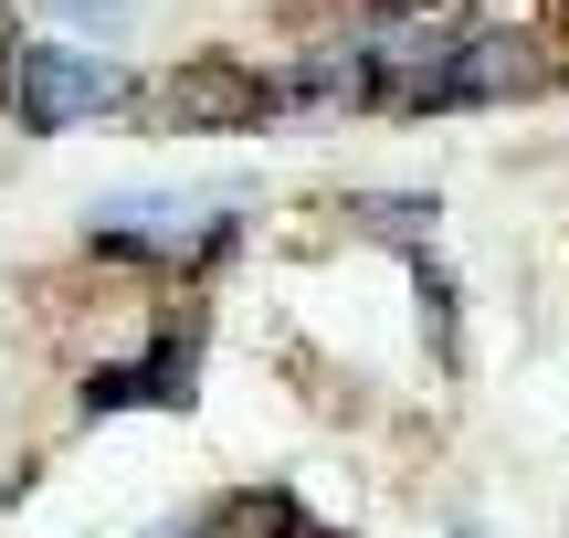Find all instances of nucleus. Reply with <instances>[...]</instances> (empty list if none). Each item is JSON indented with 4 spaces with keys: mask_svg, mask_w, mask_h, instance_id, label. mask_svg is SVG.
I'll return each instance as SVG.
<instances>
[{
    "mask_svg": "<svg viewBox=\"0 0 569 538\" xmlns=\"http://www.w3.org/2000/svg\"><path fill=\"white\" fill-rule=\"evenodd\" d=\"M117 96H127V74L96 63V53H74V42H21L11 53V106H21V127H42V138L106 117Z\"/></svg>",
    "mask_w": 569,
    "mask_h": 538,
    "instance_id": "nucleus-1",
    "label": "nucleus"
},
{
    "mask_svg": "<svg viewBox=\"0 0 569 538\" xmlns=\"http://www.w3.org/2000/svg\"><path fill=\"white\" fill-rule=\"evenodd\" d=\"M232 232L222 201H106L96 211V243L106 253H138V265H190Z\"/></svg>",
    "mask_w": 569,
    "mask_h": 538,
    "instance_id": "nucleus-2",
    "label": "nucleus"
},
{
    "mask_svg": "<svg viewBox=\"0 0 569 538\" xmlns=\"http://www.w3.org/2000/svg\"><path fill=\"white\" fill-rule=\"evenodd\" d=\"M465 21H475V0H369V96H401L411 74H422L443 42H465Z\"/></svg>",
    "mask_w": 569,
    "mask_h": 538,
    "instance_id": "nucleus-3",
    "label": "nucleus"
},
{
    "mask_svg": "<svg viewBox=\"0 0 569 538\" xmlns=\"http://www.w3.org/2000/svg\"><path fill=\"white\" fill-rule=\"evenodd\" d=\"M148 106H159L169 127H264V117H284L296 96H284V74H243V63H190V74H169Z\"/></svg>",
    "mask_w": 569,
    "mask_h": 538,
    "instance_id": "nucleus-4",
    "label": "nucleus"
},
{
    "mask_svg": "<svg viewBox=\"0 0 569 538\" xmlns=\"http://www.w3.org/2000/svg\"><path fill=\"white\" fill-rule=\"evenodd\" d=\"M138 401H190V338H159L148 359H127V370H96L84 380V412H138Z\"/></svg>",
    "mask_w": 569,
    "mask_h": 538,
    "instance_id": "nucleus-5",
    "label": "nucleus"
},
{
    "mask_svg": "<svg viewBox=\"0 0 569 538\" xmlns=\"http://www.w3.org/2000/svg\"><path fill=\"white\" fill-rule=\"evenodd\" d=\"M359 232H390V243H422L432 201H359Z\"/></svg>",
    "mask_w": 569,
    "mask_h": 538,
    "instance_id": "nucleus-6",
    "label": "nucleus"
},
{
    "mask_svg": "<svg viewBox=\"0 0 569 538\" xmlns=\"http://www.w3.org/2000/svg\"><path fill=\"white\" fill-rule=\"evenodd\" d=\"M63 21H96V32H127V11H138V0H53Z\"/></svg>",
    "mask_w": 569,
    "mask_h": 538,
    "instance_id": "nucleus-7",
    "label": "nucleus"
}]
</instances>
